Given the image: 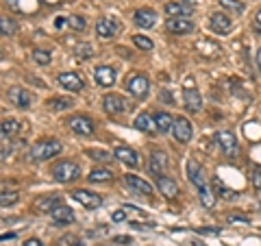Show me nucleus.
Wrapping results in <instances>:
<instances>
[{"instance_id": "1", "label": "nucleus", "mask_w": 261, "mask_h": 246, "mask_svg": "<svg viewBox=\"0 0 261 246\" xmlns=\"http://www.w3.org/2000/svg\"><path fill=\"white\" fill-rule=\"evenodd\" d=\"M9 9L22 15H35L44 9V7H57L63 0H5Z\"/></svg>"}, {"instance_id": "2", "label": "nucleus", "mask_w": 261, "mask_h": 246, "mask_svg": "<svg viewBox=\"0 0 261 246\" xmlns=\"http://www.w3.org/2000/svg\"><path fill=\"white\" fill-rule=\"evenodd\" d=\"M61 151H63L61 142H57V139H44V142H39L31 149V159L33 161H46V159L57 157Z\"/></svg>"}, {"instance_id": "3", "label": "nucleus", "mask_w": 261, "mask_h": 246, "mask_svg": "<svg viewBox=\"0 0 261 246\" xmlns=\"http://www.w3.org/2000/svg\"><path fill=\"white\" fill-rule=\"evenodd\" d=\"M53 177L57 183H72L81 177V166L76 161H59L53 168Z\"/></svg>"}, {"instance_id": "4", "label": "nucleus", "mask_w": 261, "mask_h": 246, "mask_svg": "<svg viewBox=\"0 0 261 246\" xmlns=\"http://www.w3.org/2000/svg\"><path fill=\"white\" fill-rule=\"evenodd\" d=\"M102 107H105V111H107L109 116H122V113L133 109V105H130L126 98L120 96V94H105Z\"/></svg>"}, {"instance_id": "5", "label": "nucleus", "mask_w": 261, "mask_h": 246, "mask_svg": "<svg viewBox=\"0 0 261 246\" xmlns=\"http://www.w3.org/2000/svg\"><path fill=\"white\" fill-rule=\"evenodd\" d=\"M126 92L135 98H146L150 92V81L144 75H133L126 79Z\"/></svg>"}, {"instance_id": "6", "label": "nucleus", "mask_w": 261, "mask_h": 246, "mask_svg": "<svg viewBox=\"0 0 261 246\" xmlns=\"http://www.w3.org/2000/svg\"><path fill=\"white\" fill-rule=\"evenodd\" d=\"M68 127L74 131L76 135L89 137V135H94V131H96V122L92 118H87V116H72L68 120Z\"/></svg>"}, {"instance_id": "7", "label": "nucleus", "mask_w": 261, "mask_h": 246, "mask_svg": "<svg viewBox=\"0 0 261 246\" xmlns=\"http://www.w3.org/2000/svg\"><path fill=\"white\" fill-rule=\"evenodd\" d=\"M72 199L83 205L85 209H98L102 205V196L96 192H89V190H74L72 192Z\"/></svg>"}, {"instance_id": "8", "label": "nucleus", "mask_w": 261, "mask_h": 246, "mask_svg": "<svg viewBox=\"0 0 261 246\" xmlns=\"http://www.w3.org/2000/svg\"><path fill=\"white\" fill-rule=\"evenodd\" d=\"M216 142L226 157H235V155H238V139H235L231 131H220V133H216Z\"/></svg>"}, {"instance_id": "9", "label": "nucleus", "mask_w": 261, "mask_h": 246, "mask_svg": "<svg viewBox=\"0 0 261 246\" xmlns=\"http://www.w3.org/2000/svg\"><path fill=\"white\" fill-rule=\"evenodd\" d=\"M7 98L11 101V105H15V107H20V109H29L33 103V94L24 87H11L9 92H7Z\"/></svg>"}, {"instance_id": "10", "label": "nucleus", "mask_w": 261, "mask_h": 246, "mask_svg": "<svg viewBox=\"0 0 261 246\" xmlns=\"http://www.w3.org/2000/svg\"><path fill=\"white\" fill-rule=\"evenodd\" d=\"M172 133H174V139H176V142L187 144V142H190V139H192V125H190V120L183 118V116L174 118Z\"/></svg>"}, {"instance_id": "11", "label": "nucleus", "mask_w": 261, "mask_h": 246, "mask_svg": "<svg viewBox=\"0 0 261 246\" xmlns=\"http://www.w3.org/2000/svg\"><path fill=\"white\" fill-rule=\"evenodd\" d=\"M209 27H211L214 33H218V35H226V33H231L233 22H231V18H228L226 13H211Z\"/></svg>"}, {"instance_id": "12", "label": "nucleus", "mask_w": 261, "mask_h": 246, "mask_svg": "<svg viewBox=\"0 0 261 246\" xmlns=\"http://www.w3.org/2000/svg\"><path fill=\"white\" fill-rule=\"evenodd\" d=\"M166 29L170 33H174V35H185V33H192L194 31V22L190 18H183V15H178V18H170L166 22Z\"/></svg>"}, {"instance_id": "13", "label": "nucleus", "mask_w": 261, "mask_h": 246, "mask_svg": "<svg viewBox=\"0 0 261 246\" xmlns=\"http://www.w3.org/2000/svg\"><path fill=\"white\" fill-rule=\"evenodd\" d=\"M116 70L111 68V65H98V68L94 70V81L100 87H111L113 83H116Z\"/></svg>"}, {"instance_id": "14", "label": "nucleus", "mask_w": 261, "mask_h": 246, "mask_svg": "<svg viewBox=\"0 0 261 246\" xmlns=\"http://www.w3.org/2000/svg\"><path fill=\"white\" fill-rule=\"evenodd\" d=\"M133 22L140 29H152L154 24H157V13L152 9H148V7H142V9H137L133 13Z\"/></svg>"}, {"instance_id": "15", "label": "nucleus", "mask_w": 261, "mask_h": 246, "mask_svg": "<svg viewBox=\"0 0 261 246\" xmlns=\"http://www.w3.org/2000/svg\"><path fill=\"white\" fill-rule=\"evenodd\" d=\"M57 83H59L61 87H65L68 92H81V89L85 87L83 79H81L79 75H74V72H63V75L57 77Z\"/></svg>"}, {"instance_id": "16", "label": "nucleus", "mask_w": 261, "mask_h": 246, "mask_svg": "<svg viewBox=\"0 0 261 246\" xmlns=\"http://www.w3.org/2000/svg\"><path fill=\"white\" fill-rule=\"evenodd\" d=\"M166 168H168V155L163 151H154L148 159V172L154 177H161L166 172Z\"/></svg>"}, {"instance_id": "17", "label": "nucleus", "mask_w": 261, "mask_h": 246, "mask_svg": "<svg viewBox=\"0 0 261 246\" xmlns=\"http://www.w3.org/2000/svg\"><path fill=\"white\" fill-rule=\"evenodd\" d=\"M183 101H185V107H187V111L198 113V111L202 109V96H200L198 89L187 87L185 92H183Z\"/></svg>"}, {"instance_id": "18", "label": "nucleus", "mask_w": 261, "mask_h": 246, "mask_svg": "<svg viewBox=\"0 0 261 246\" xmlns=\"http://www.w3.org/2000/svg\"><path fill=\"white\" fill-rule=\"evenodd\" d=\"M124 183H126L133 192L142 194V196H150V194H152V185H150L148 181H144V179L135 177V175H124Z\"/></svg>"}, {"instance_id": "19", "label": "nucleus", "mask_w": 261, "mask_h": 246, "mask_svg": "<svg viewBox=\"0 0 261 246\" xmlns=\"http://www.w3.org/2000/svg\"><path fill=\"white\" fill-rule=\"evenodd\" d=\"M157 190L163 194V199H168V201H172L178 196V185L172 181L170 177H157Z\"/></svg>"}, {"instance_id": "20", "label": "nucleus", "mask_w": 261, "mask_h": 246, "mask_svg": "<svg viewBox=\"0 0 261 246\" xmlns=\"http://www.w3.org/2000/svg\"><path fill=\"white\" fill-rule=\"evenodd\" d=\"M133 127L137 131H142V133H157V131H159L157 120H154V116H150V113H140V116L135 118Z\"/></svg>"}, {"instance_id": "21", "label": "nucleus", "mask_w": 261, "mask_h": 246, "mask_svg": "<svg viewBox=\"0 0 261 246\" xmlns=\"http://www.w3.org/2000/svg\"><path fill=\"white\" fill-rule=\"evenodd\" d=\"M113 157H116L118 161H122L124 166H130V168H137V163H140L137 153L133 149H126V146H118V149L113 151Z\"/></svg>"}, {"instance_id": "22", "label": "nucleus", "mask_w": 261, "mask_h": 246, "mask_svg": "<svg viewBox=\"0 0 261 246\" xmlns=\"http://www.w3.org/2000/svg\"><path fill=\"white\" fill-rule=\"evenodd\" d=\"M187 179H190V181H192L196 187L207 185V181H205V172H202L200 163L196 161V159H190V161H187Z\"/></svg>"}, {"instance_id": "23", "label": "nucleus", "mask_w": 261, "mask_h": 246, "mask_svg": "<svg viewBox=\"0 0 261 246\" xmlns=\"http://www.w3.org/2000/svg\"><path fill=\"white\" fill-rule=\"evenodd\" d=\"M118 22L116 20H111V18H100L96 22V33L100 35L102 39H109V37H113L118 33Z\"/></svg>"}, {"instance_id": "24", "label": "nucleus", "mask_w": 261, "mask_h": 246, "mask_svg": "<svg viewBox=\"0 0 261 246\" xmlns=\"http://www.w3.org/2000/svg\"><path fill=\"white\" fill-rule=\"evenodd\" d=\"M166 13L170 15V18H178V15L187 18V15L194 13V5L185 3V0H181V3H168L166 5Z\"/></svg>"}, {"instance_id": "25", "label": "nucleus", "mask_w": 261, "mask_h": 246, "mask_svg": "<svg viewBox=\"0 0 261 246\" xmlns=\"http://www.w3.org/2000/svg\"><path fill=\"white\" fill-rule=\"evenodd\" d=\"M50 216H53L55 225H70V223H74V211H72L68 205H59L55 211H50Z\"/></svg>"}, {"instance_id": "26", "label": "nucleus", "mask_w": 261, "mask_h": 246, "mask_svg": "<svg viewBox=\"0 0 261 246\" xmlns=\"http://www.w3.org/2000/svg\"><path fill=\"white\" fill-rule=\"evenodd\" d=\"M113 179V172L107 168H94L92 172L87 175V181L89 183H107Z\"/></svg>"}, {"instance_id": "27", "label": "nucleus", "mask_w": 261, "mask_h": 246, "mask_svg": "<svg viewBox=\"0 0 261 246\" xmlns=\"http://www.w3.org/2000/svg\"><path fill=\"white\" fill-rule=\"evenodd\" d=\"M154 120H157V127L161 133H168V131H172V127H174V118L170 116L168 111H157L154 113Z\"/></svg>"}, {"instance_id": "28", "label": "nucleus", "mask_w": 261, "mask_h": 246, "mask_svg": "<svg viewBox=\"0 0 261 246\" xmlns=\"http://www.w3.org/2000/svg\"><path fill=\"white\" fill-rule=\"evenodd\" d=\"M198 196H200L202 207H205V209H214V205H216V192L211 190L209 185L198 187Z\"/></svg>"}, {"instance_id": "29", "label": "nucleus", "mask_w": 261, "mask_h": 246, "mask_svg": "<svg viewBox=\"0 0 261 246\" xmlns=\"http://www.w3.org/2000/svg\"><path fill=\"white\" fill-rule=\"evenodd\" d=\"M0 131H3V139H9L11 135H15L20 131V122L15 118H5L3 125H0Z\"/></svg>"}, {"instance_id": "30", "label": "nucleus", "mask_w": 261, "mask_h": 246, "mask_svg": "<svg viewBox=\"0 0 261 246\" xmlns=\"http://www.w3.org/2000/svg\"><path fill=\"white\" fill-rule=\"evenodd\" d=\"M214 190L218 196H222L224 201H233V199H238V192H233V190H228V187L220 181V179H214Z\"/></svg>"}, {"instance_id": "31", "label": "nucleus", "mask_w": 261, "mask_h": 246, "mask_svg": "<svg viewBox=\"0 0 261 246\" xmlns=\"http://www.w3.org/2000/svg\"><path fill=\"white\" fill-rule=\"evenodd\" d=\"M72 105H74V101H72V98H50V101H48V107H50L53 111L70 109Z\"/></svg>"}, {"instance_id": "32", "label": "nucleus", "mask_w": 261, "mask_h": 246, "mask_svg": "<svg viewBox=\"0 0 261 246\" xmlns=\"http://www.w3.org/2000/svg\"><path fill=\"white\" fill-rule=\"evenodd\" d=\"M0 31H3L5 37H9V35H15L18 27H15V22L9 18V15H3V18H0Z\"/></svg>"}, {"instance_id": "33", "label": "nucleus", "mask_w": 261, "mask_h": 246, "mask_svg": "<svg viewBox=\"0 0 261 246\" xmlns=\"http://www.w3.org/2000/svg\"><path fill=\"white\" fill-rule=\"evenodd\" d=\"M20 201V194L15 192V190H3V194H0V205L7 209L9 205H15Z\"/></svg>"}, {"instance_id": "34", "label": "nucleus", "mask_w": 261, "mask_h": 246, "mask_svg": "<svg viewBox=\"0 0 261 246\" xmlns=\"http://www.w3.org/2000/svg\"><path fill=\"white\" fill-rule=\"evenodd\" d=\"M61 205V201L57 199V196H53V199H44V201H39L37 203V209L39 211H55L57 207Z\"/></svg>"}, {"instance_id": "35", "label": "nucleus", "mask_w": 261, "mask_h": 246, "mask_svg": "<svg viewBox=\"0 0 261 246\" xmlns=\"http://www.w3.org/2000/svg\"><path fill=\"white\" fill-rule=\"evenodd\" d=\"M218 3L220 5H222L224 7V9H228V11H233V13H244V9H246V7H244L242 3H240V0H218Z\"/></svg>"}, {"instance_id": "36", "label": "nucleus", "mask_w": 261, "mask_h": 246, "mask_svg": "<svg viewBox=\"0 0 261 246\" xmlns=\"http://www.w3.org/2000/svg\"><path fill=\"white\" fill-rule=\"evenodd\" d=\"M85 155H87L89 159H94V161H111V159H113V155L105 153V151H94V149L85 151Z\"/></svg>"}, {"instance_id": "37", "label": "nucleus", "mask_w": 261, "mask_h": 246, "mask_svg": "<svg viewBox=\"0 0 261 246\" xmlns=\"http://www.w3.org/2000/svg\"><path fill=\"white\" fill-rule=\"evenodd\" d=\"M133 44L140 48V51H146V53L152 51V46H154V44H152V39L144 37V35H135V37H133Z\"/></svg>"}, {"instance_id": "38", "label": "nucleus", "mask_w": 261, "mask_h": 246, "mask_svg": "<svg viewBox=\"0 0 261 246\" xmlns=\"http://www.w3.org/2000/svg\"><path fill=\"white\" fill-rule=\"evenodd\" d=\"M33 59H35V63H39V65H48L50 63V53L37 48V51H33Z\"/></svg>"}, {"instance_id": "39", "label": "nucleus", "mask_w": 261, "mask_h": 246, "mask_svg": "<svg viewBox=\"0 0 261 246\" xmlns=\"http://www.w3.org/2000/svg\"><path fill=\"white\" fill-rule=\"evenodd\" d=\"M68 27L72 29V31H85V18H81V15H70L68 18Z\"/></svg>"}, {"instance_id": "40", "label": "nucleus", "mask_w": 261, "mask_h": 246, "mask_svg": "<svg viewBox=\"0 0 261 246\" xmlns=\"http://www.w3.org/2000/svg\"><path fill=\"white\" fill-rule=\"evenodd\" d=\"M76 57H81V59H89V57L94 55V48L89 46V44H79L76 46V51H74Z\"/></svg>"}, {"instance_id": "41", "label": "nucleus", "mask_w": 261, "mask_h": 246, "mask_svg": "<svg viewBox=\"0 0 261 246\" xmlns=\"http://www.w3.org/2000/svg\"><path fill=\"white\" fill-rule=\"evenodd\" d=\"M111 244H113V246H128V244H133V240H130L128 235H116V237L111 240Z\"/></svg>"}, {"instance_id": "42", "label": "nucleus", "mask_w": 261, "mask_h": 246, "mask_svg": "<svg viewBox=\"0 0 261 246\" xmlns=\"http://www.w3.org/2000/svg\"><path fill=\"white\" fill-rule=\"evenodd\" d=\"M250 179H252V185H255L257 190L261 192V168H252V172H250Z\"/></svg>"}, {"instance_id": "43", "label": "nucleus", "mask_w": 261, "mask_h": 246, "mask_svg": "<svg viewBox=\"0 0 261 246\" xmlns=\"http://www.w3.org/2000/svg\"><path fill=\"white\" fill-rule=\"evenodd\" d=\"M61 242H63L65 246H83V244H81V240H79V237H74V235H65Z\"/></svg>"}, {"instance_id": "44", "label": "nucleus", "mask_w": 261, "mask_h": 246, "mask_svg": "<svg viewBox=\"0 0 261 246\" xmlns=\"http://www.w3.org/2000/svg\"><path fill=\"white\" fill-rule=\"evenodd\" d=\"M111 218H113V223H124V220H126V211L120 209V211H116V214H113Z\"/></svg>"}, {"instance_id": "45", "label": "nucleus", "mask_w": 261, "mask_h": 246, "mask_svg": "<svg viewBox=\"0 0 261 246\" xmlns=\"http://www.w3.org/2000/svg\"><path fill=\"white\" fill-rule=\"evenodd\" d=\"M226 220H228V223H248V218H246V216H235V214H231Z\"/></svg>"}, {"instance_id": "46", "label": "nucleus", "mask_w": 261, "mask_h": 246, "mask_svg": "<svg viewBox=\"0 0 261 246\" xmlns=\"http://www.w3.org/2000/svg\"><path fill=\"white\" fill-rule=\"evenodd\" d=\"M24 246H46L42 240H37V237H29L27 242H24Z\"/></svg>"}, {"instance_id": "47", "label": "nucleus", "mask_w": 261, "mask_h": 246, "mask_svg": "<svg viewBox=\"0 0 261 246\" xmlns=\"http://www.w3.org/2000/svg\"><path fill=\"white\" fill-rule=\"evenodd\" d=\"M55 27H57V29L68 27V18H57V20H55Z\"/></svg>"}, {"instance_id": "48", "label": "nucleus", "mask_w": 261, "mask_h": 246, "mask_svg": "<svg viewBox=\"0 0 261 246\" xmlns=\"http://www.w3.org/2000/svg\"><path fill=\"white\" fill-rule=\"evenodd\" d=\"M255 31L257 33H261V9L257 11V15H255Z\"/></svg>"}, {"instance_id": "49", "label": "nucleus", "mask_w": 261, "mask_h": 246, "mask_svg": "<svg viewBox=\"0 0 261 246\" xmlns=\"http://www.w3.org/2000/svg\"><path fill=\"white\" fill-rule=\"evenodd\" d=\"M198 233H220V229H198Z\"/></svg>"}, {"instance_id": "50", "label": "nucleus", "mask_w": 261, "mask_h": 246, "mask_svg": "<svg viewBox=\"0 0 261 246\" xmlns=\"http://www.w3.org/2000/svg\"><path fill=\"white\" fill-rule=\"evenodd\" d=\"M13 237H15V233H9V235L5 233V235H3V242H7V240H13Z\"/></svg>"}, {"instance_id": "51", "label": "nucleus", "mask_w": 261, "mask_h": 246, "mask_svg": "<svg viewBox=\"0 0 261 246\" xmlns=\"http://www.w3.org/2000/svg\"><path fill=\"white\" fill-rule=\"evenodd\" d=\"M257 65L261 68V48H259V53H257Z\"/></svg>"}]
</instances>
